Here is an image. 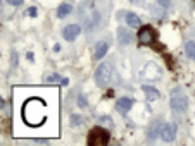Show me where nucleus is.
<instances>
[{
    "mask_svg": "<svg viewBox=\"0 0 195 146\" xmlns=\"http://www.w3.org/2000/svg\"><path fill=\"white\" fill-rule=\"evenodd\" d=\"M47 110H49V103L41 96L33 95V96L26 98L23 101V105H21V120L26 124L28 127L38 129L49 119Z\"/></svg>",
    "mask_w": 195,
    "mask_h": 146,
    "instance_id": "obj_1",
    "label": "nucleus"
},
{
    "mask_svg": "<svg viewBox=\"0 0 195 146\" xmlns=\"http://www.w3.org/2000/svg\"><path fill=\"white\" fill-rule=\"evenodd\" d=\"M169 105L174 112H185L188 107V98L181 88H174L169 95Z\"/></svg>",
    "mask_w": 195,
    "mask_h": 146,
    "instance_id": "obj_2",
    "label": "nucleus"
},
{
    "mask_svg": "<svg viewBox=\"0 0 195 146\" xmlns=\"http://www.w3.org/2000/svg\"><path fill=\"white\" fill-rule=\"evenodd\" d=\"M136 38H138V43L142 46H154L157 41V31L152 26H142Z\"/></svg>",
    "mask_w": 195,
    "mask_h": 146,
    "instance_id": "obj_3",
    "label": "nucleus"
},
{
    "mask_svg": "<svg viewBox=\"0 0 195 146\" xmlns=\"http://www.w3.org/2000/svg\"><path fill=\"white\" fill-rule=\"evenodd\" d=\"M111 77H112V65L109 62H105V64H100L98 69L95 71V81L100 88H107L111 82Z\"/></svg>",
    "mask_w": 195,
    "mask_h": 146,
    "instance_id": "obj_4",
    "label": "nucleus"
},
{
    "mask_svg": "<svg viewBox=\"0 0 195 146\" xmlns=\"http://www.w3.org/2000/svg\"><path fill=\"white\" fill-rule=\"evenodd\" d=\"M111 139V134L102 127H95L90 131V136L86 139L88 146H105Z\"/></svg>",
    "mask_w": 195,
    "mask_h": 146,
    "instance_id": "obj_5",
    "label": "nucleus"
},
{
    "mask_svg": "<svg viewBox=\"0 0 195 146\" xmlns=\"http://www.w3.org/2000/svg\"><path fill=\"white\" fill-rule=\"evenodd\" d=\"M159 134H161V139L166 143H171L174 141V138H176V126L174 124H161V131H159Z\"/></svg>",
    "mask_w": 195,
    "mask_h": 146,
    "instance_id": "obj_6",
    "label": "nucleus"
},
{
    "mask_svg": "<svg viewBox=\"0 0 195 146\" xmlns=\"http://www.w3.org/2000/svg\"><path fill=\"white\" fill-rule=\"evenodd\" d=\"M79 33H81V28H79L78 24H69V26L64 28L62 36H64V40L73 41V40H76V38L79 36Z\"/></svg>",
    "mask_w": 195,
    "mask_h": 146,
    "instance_id": "obj_7",
    "label": "nucleus"
},
{
    "mask_svg": "<svg viewBox=\"0 0 195 146\" xmlns=\"http://www.w3.org/2000/svg\"><path fill=\"white\" fill-rule=\"evenodd\" d=\"M131 107H133V100L131 98H119V100L116 101V110L119 113H128L130 110H131Z\"/></svg>",
    "mask_w": 195,
    "mask_h": 146,
    "instance_id": "obj_8",
    "label": "nucleus"
},
{
    "mask_svg": "<svg viewBox=\"0 0 195 146\" xmlns=\"http://www.w3.org/2000/svg\"><path fill=\"white\" fill-rule=\"evenodd\" d=\"M124 19H126V24H128L130 28H140V24H142L140 17L135 14V12H126Z\"/></svg>",
    "mask_w": 195,
    "mask_h": 146,
    "instance_id": "obj_9",
    "label": "nucleus"
},
{
    "mask_svg": "<svg viewBox=\"0 0 195 146\" xmlns=\"http://www.w3.org/2000/svg\"><path fill=\"white\" fill-rule=\"evenodd\" d=\"M107 50H109V43L107 41H98L97 46H95V59H102L107 53Z\"/></svg>",
    "mask_w": 195,
    "mask_h": 146,
    "instance_id": "obj_10",
    "label": "nucleus"
},
{
    "mask_svg": "<svg viewBox=\"0 0 195 146\" xmlns=\"http://www.w3.org/2000/svg\"><path fill=\"white\" fill-rule=\"evenodd\" d=\"M143 76H145L147 79H152V76H155V77H159L161 76V71H159L157 67H155L154 64H147V67L143 69V72H142Z\"/></svg>",
    "mask_w": 195,
    "mask_h": 146,
    "instance_id": "obj_11",
    "label": "nucleus"
},
{
    "mask_svg": "<svg viewBox=\"0 0 195 146\" xmlns=\"http://www.w3.org/2000/svg\"><path fill=\"white\" fill-rule=\"evenodd\" d=\"M142 91L145 93V96H147V100H150V101H154V100H157L159 98V91L155 90L154 86H142Z\"/></svg>",
    "mask_w": 195,
    "mask_h": 146,
    "instance_id": "obj_12",
    "label": "nucleus"
},
{
    "mask_svg": "<svg viewBox=\"0 0 195 146\" xmlns=\"http://www.w3.org/2000/svg\"><path fill=\"white\" fill-rule=\"evenodd\" d=\"M71 11H73V7H71L69 4H60L59 9H57V17H59V19H64L66 15L71 14Z\"/></svg>",
    "mask_w": 195,
    "mask_h": 146,
    "instance_id": "obj_13",
    "label": "nucleus"
},
{
    "mask_svg": "<svg viewBox=\"0 0 195 146\" xmlns=\"http://www.w3.org/2000/svg\"><path fill=\"white\" fill-rule=\"evenodd\" d=\"M185 53H187L188 59L195 60V41H188L185 45Z\"/></svg>",
    "mask_w": 195,
    "mask_h": 146,
    "instance_id": "obj_14",
    "label": "nucleus"
},
{
    "mask_svg": "<svg viewBox=\"0 0 195 146\" xmlns=\"http://www.w3.org/2000/svg\"><path fill=\"white\" fill-rule=\"evenodd\" d=\"M119 34H121V43H123V45H124V43H130V41H131V36H133L131 33H128V31L124 33L123 29H119Z\"/></svg>",
    "mask_w": 195,
    "mask_h": 146,
    "instance_id": "obj_15",
    "label": "nucleus"
},
{
    "mask_svg": "<svg viewBox=\"0 0 195 146\" xmlns=\"http://www.w3.org/2000/svg\"><path fill=\"white\" fill-rule=\"evenodd\" d=\"M86 105H88V103H86V100L83 98V95H81V96H79V107H81V108H85Z\"/></svg>",
    "mask_w": 195,
    "mask_h": 146,
    "instance_id": "obj_16",
    "label": "nucleus"
},
{
    "mask_svg": "<svg viewBox=\"0 0 195 146\" xmlns=\"http://www.w3.org/2000/svg\"><path fill=\"white\" fill-rule=\"evenodd\" d=\"M155 2H157L159 5H162V7H168L169 5V0H155Z\"/></svg>",
    "mask_w": 195,
    "mask_h": 146,
    "instance_id": "obj_17",
    "label": "nucleus"
},
{
    "mask_svg": "<svg viewBox=\"0 0 195 146\" xmlns=\"http://www.w3.org/2000/svg\"><path fill=\"white\" fill-rule=\"evenodd\" d=\"M7 2L11 5H21V4H23V0H7Z\"/></svg>",
    "mask_w": 195,
    "mask_h": 146,
    "instance_id": "obj_18",
    "label": "nucleus"
},
{
    "mask_svg": "<svg viewBox=\"0 0 195 146\" xmlns=\"http://www.w3.org/2000/svg\"><path fill=\"white\" fill-rule=\"evenodd\" d=\"M30 14H31V15H36V9L31 7V9H30Z\"/></svg>",
    "mask_w": 195,
    "mask_h": 146,
    "instance_id": "obj_19",
    "label": "nucleus"
}]
</instances>
